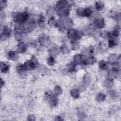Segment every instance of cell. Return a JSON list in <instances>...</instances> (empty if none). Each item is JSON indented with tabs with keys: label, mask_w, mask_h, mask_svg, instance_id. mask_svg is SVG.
Listing matches in <instances>:
<instances>
[{
	"label": "cell",
	"mask_w": 121,
	"mask_h": 121,
	"mask_svg": "<svg viewBox=\"0 0 121 121\" xmlns=\"http://www.w3.org/2000/svg\"><path fill=\"white\" fill-rule=\"evenodd\" d=\"M70 7V5L66 0L58 1L55 5L57 14L61 17H65L69 15Z\"/></svg>",
	"instance_id": "cell-1"
},
{
	"label": "cell",
	"mask_w": 121,
	"mask_h": 121,
	"mask_svg": "<svg viewBox=\"0 0 121 121\" xmlns=\"http://www.w3.org/2000/svg\"><path fill=\"white\" fill-rule=\"evenodd\" d=\"M109 33H108L106 31H103L101 32V35L102 37H103L104 38H108V36H109Z\"/></svg>",
	"instance_id": "cell-34"
},
{
	"label": "cell",
	"mask_w": 121,
	"mask_h": 121,
	"mask_svg": "<svg viewBox=\"0 0 121 121\" xmlns=\"http://www.w3.org/2000/svg\"><path fill=\"white\" fill-rule=\"evenodd\" d=\"M26 68L27 70H31L36 68L38 65V62L36 59L33 57L31 60H27L25 64Z\"/></svg>",
	"instance_id": "cell-5"
},
{
	"label": "cell",
	"mask_w": 121,
	"mask_h": 121,
	"mask_svg": "<svg viewBox=\"0 0 121 121\" xmlns=\"http://www.w3.org/2000/svg\"><path fill=\"white\" fill-rule=\"evenodd\" d=\"M68 37L71 40H77L79 39L82 35V34L78 31L73 29H69L68 30L67 33Z\"/></svg>",
	"instance_id": "cell-3"
},
{
	"label": "cell",
	"mask_w": 121,
	"mask_h": 121,
	"mask_svg": "<svg viewBox=\"0 0 121 121\" xmlns=\"http://www.w3.org/2000/svg\"><path fill=\"white\" fill-rule=\"evenodd\" d=\"M35 117L34 115L33 114H31V115H29L28 116V121H35Z\"/></svg>",
	"instance_id": "cell-37"
},
{
	"label": "cell",
	"mask_w": 121,
	"mask_h": 121,
	"mask_svg": "<svg viewBox=\"0 0 121 121\" xmlns=\"http://www.w3.org/2000/svg\"><path fill=\"white\" fill-rule=\"evenodd\" d=\"M76 13H77V14L79 16L89 17L92 14V11L91 9L89 8H86V9L79 8L77 9L76 11Z\"/></svg>",
	"instance_id": "cell-4"
},
{
	"label": "cell",
	"mask_w": 121,
	"mask_h": 121,
	"mask_svg": "<svg viewBox=\"0 0 121 121\" xmlns=\"http://www.w3.org/2000/svg\"><path fill=\"white\" fill-rule=\"evenodd\" d=\"M60 51L64 53H69V48H68V47L66 45H63L60 48Z\"/></svg>",
	"instance_id": "cell-29"
},
{
	"label": "cell",
	"mask_w": 121,
	"mask_h": 121,
	"mask_svg": "<svg viewBox=\"0 0 121 121\" xmlns=\"http://www.w3.org/2000/svg\"><path fill=\"white\" fill-rule=\"evenodd\" d=\"M78 118H82V119H84V118H86V116L84 113H83L82 112H79L78 113Z\"/></svg>",
	"instance_id": "cell-36"
},
{
	"label": "cell",
	"mask_w": 121,
	"mask_h": 121,
	"mask_svg": "<svg viewBox=\"0 0 121 121\" xmlns=\"http://www.w3.org/2000/svg\"><path fill=\"white\" fill-rule=\"evenodd\" d=\"M35 27V23L34 21H31L26 26V28H25V29L26 31L30 32L31 31H33Z\"/></svg>",
	"instance_id": "cell-17"
},
{
	"label": "cell",
	"mask_w": 121,
	"mask_h": 121,
	"mask_svg": "<svg viewBox=\"0 0 121 121\" xmlns=\"http://www.w3.org/2000/svg\"><path fill=\"white\" fill-rule=\"evenodd\" d=\"M62 22L64 29L69 28L73 25V21L70 18H64V20H62Z\"/></svg>",
	"instance_id": "cell-11"
},
{
	"label": "cell",
	"mask_w": 121,
	"mask_h": 121,
	"mask_svg": "<svg viewBox=\"0 0 121 121\" xmlns=\"http://www.w3.org/2000/svg\"><path fill=\"white\" fill-rule=\"evenodd\" d=\"M119 69H115L112 68V69L108 72L109 78L113 79L114 78L117 77Z\"/></svg>",
	"instance_id": "cell-14"
},
{
	"label": "cell",
	"mask_w": 121,
	"mask_h": 121,
	"mask_svg": "<svg viewBox=\"0 0 121 121\" xmlns=\"http://www.w3.org/2000/svg\"><path fill=\"white\" fill-rule=\"evenodd\" d=\"M74 62L76 64L81 65V55L76 54L74 57Z\"/></svg>",
	"instance_id": "cell-22"
},
{
	"label": "cell",
	"mask_w": 121,
	"mask_h": 121,
	"mask_svg": "<svg viewBox=\"0 0 121 121\" xmlns=\"http://www.w3.org/2000/svg\"><path fill=\"white\" fill-rule=\"evenodd\" d=\"M84 82L85 83H88L90 80V75L88 73H86L83 78Z\"/></svg>",
	"instance_id": "cell-32"
},
{
	"label": "cell",
	"mask_w": 121,
	"mask_h": 121,
	"mask_svg": "<svg viewBox=\"0 0 121 121\" xmlns=\"http://www.w3.org/2000/svg\"><path fill=\"white\" fill-rule=\"evenodd\" d=\"M48 101H49L51 106H52V107H54L57 105L58 99L57 97L55 95H54L52 94V95L50 97V98L49 99Z\"/></svg>",
	"instance_id": "cell-13"
},
{
	"label": "cell",
	"mask_w": 121,
	"mask_h": 121,
	"mask_svg": "<svg viewBox=\"0 0 121 121\" xmlns=\"http://www.w3.org/2000/svg\"><path fill=\"white\" fill-rule=\"evenodd\" d=\"M94 25L98 28H102L105 25L104 20L102 17H98L95 19Z\"/></svg>",
	"instance_id": "cell-7"
},
{
	"label": "cell",
	"mask_w": 121,
	"mask_h": 121,
	"mask_svg": "<svg viewBox=\"0 0 121 121\" xmlns=\"http://www.w3.org/2000/svg\"><path fill=\"white\" fill-rule=\"evenodd\" d=\"M12 17L15 22L22 24L28 20L29 15L27 12H24L23 13H15L14 15H12Z\"/></svg>",
	"instance_id": "cell-2"
},
{
	"label": "cell",
	"mask_w": 121,
	"mask_h": 121,
	"mask_svg": "<svg viewBox=\"0 0 121 121\" xmlns=\"http://www.w3.org/2000/svg\"><path fill=\"white\" fill-rule=\"evenodd\" d=\"M48 24L50 26H53V25H54L55 24V18L53 17H52L48 20Z\"/></svg>",
	"instance_id": "cell-31"
},
{
	"label": "cell",
	"mask_w": 121,
	"mask_h": 121,
	"mask_svg": "<svg viewBox=\"0 0 121 121\" xmlns=\"http://www.w3.org/2000/svg\"><path fill=\"white\" fill-rule=\"evenodd\" d=\"M47 62L49 65L50 66H53L55 63V60L53 57L52 56H50L47 60Z\"/></svg>",
	"instance_id": "cell-28"
},
{
	"label": "cell",
	"mask_w": 121,
	"mask_h": 121,
	"mask_svg": "<svg viewBox=\"0 0 121 121\" xmlns=\"http://www.w3.org/2000/svg\"><path fill=\"white\" fill-rule=\"evenodd\" d=\"M9 65L5 62H0V70L3 73H6L9 71Z\"/></svg>",
	"instance_id": "cell-15"
},
{
	"label": "cell",
	"mask_w": 121,
	"mask_h": 121,
	"mask_svg": "<svg viewBox=\"0 0 121 121\" xmlns=\"http://www.w3.org/2000/svg\"><path fill=\"white\" fill-rule=\"evenodd\" d=\"M4 85V81H3L2 79L1 78V79H0V87H1L2 86Z\"/></svg>",
	"instance_id": "cell-39"
},
{
	"label": "cell",
	"mask_w": 121,
	"mask_h": 121,
	"mask_svg": "<svg viewBox=\"0 0 121 121\" xmlns=\"http://www.w3.org/2000/svg\"><path fill=\"white\" fill-rule=\"evenodd\" d=\"M106 97V95L103 93H99L96 96V99L99 102L103 101Z\"/></svg>",
	"instance_id": "cell-25"
},
{
	"label": "cell",
	"mask_w": 121,
	"mask_h": 121,
	"mask_svg": "<svg viewBox=\"0 0 121 121\" xmlns=\"http://www.w3.org/2000/svg\"><path fill=\"white\" fill-rule=\"evenodd\" d=\"M17 70L20 74L24 73L27 70L24 64H18L17 66Z\"/></svg>",
	"instance_id": "cell-16"
},
{
	"label": "cell",
	"mask_w": 121,
	"mask_h": 121,
	"mask_svg": "<svg viewBox=\"0 0 121 121\" xmlns=\"http://www.w3.org/2000/svg\"><path fill=\"white\" fill-rule=\"evenodd\" d=\"M27 47L26 44L23 42H19L17 45V52L18 53H22L26 51Z\"/></svg>",
	"instance_id": "cell-10"
},
{
	"label": "cell",
	"mask_w": 121,
	"mask_h": 121,
	"mask_svg": "<svg viewBox=\"0 0 121 121\" xmlns=\"http://www.w3.org/2000/svg\"><path fill=\"white\" fill-rule=\"evenodd\" d=\"M18 52L15 51H9L7 54L8 58L13 61L17 60L18 58Z\"/></svg>",
	"instance_id": "cell-9"
},
{
	"label": "cell",
	"mask_w": 121,
	"mask_h": 121,
	"mask_svg": "<svg viewBox=\"0 0 121 121\" xmlns=\"http://www.w3.org/2000/svg\"><path fill=\"white\" fill-rule=\"evenodd\" d=\"M7 5V1L0 0V10H1Z\"/></svg>",
	"instance_id": "cell-35"
},
{
	"label": "cell",
	"mask_w": 121,
	"mask_h": 121,
	"mask_svg": "<svg viewBox=\"0 0 121 121\" xmlns=\"http://www.w3.org/2000/svg\"><path fill=\"white\" fill-rule=\"evenodd\" d=\"M117 59H118V58L115 54H112L109 56V57L108 59V61L109 62V63H111V64H112L114 62H117L116 60H117Z\"/></svg>",
	"instance_id": "cell-23"
},
{
	"label": "cell",
	"mask_w": 121,
	"mask_h": 121,
	"mask_svg": "<svg viewBox=\"0 0 121 121\" xmlns=\"http://www.w3.org/2000/svg\"><path fill=\"white\" fill-rule=\"evenodd\" d=\"M54 93L56 95H60L62 93V89L60 86H57L54 88Z\"/></svg>",
	"instance_id": "cell-27"
},
{
	"label": "cell",
	"mask_w": 121,
	"mask_h": 121,
	"mask_svg": "<svg viewBox=\"0 0 121 121\" xmlns=\"http://www.w3.org/2000/svg\"><path fill=\"white\" fill-rule=\"evenodd\" d=\"M11 32H12L11 30L9 28L7 27V26H5V27H4L2 31L0 37L1 38H8L10 36Z\"/></svg>",
	"instance_id": "cell-8"
},
{
	"label": "cell",
	"mask_w": 121,
	"mask_h": 121,
	"mask_svg": "<svg viewBox=\"0 0 121 121\" xmlns=\"http://www.w3.org/2000/svg\"><path fill=\"white\" fill-rule=\"evenodd\" d=\"M55 121H63V119L62 118V117L60 116H58L56 117L55 120Z\"/></svg>",
	"instance_id": "cell-38"
},
{
	"label": "cell",
	"mask_w": 121,
	"mask_h": 121,
	"mask_svg": "<svg viewBox=\"0 0 121 121\" xmlns=\"http://www.w3.org/2000/svg\"><path fill=\"white\" fill-rule=\"evenodd\" d=\"M70 94L74 98H78L79 96V91L77 88H74L70 91Z\"/></svg>",
	"instance_id": "cell-19"
},
{
	"label": "cell",
	"mask_w": 121,
	"mask_h": 121,
	"mask_svg": "<svg viewBox=\"0 0 121 121\" xmlns=\"http://www.w3.org/2000/svg\"><path fill=\"white\" fill-rule=\"evenodd\" d=\"M52 93L51 92L47 91L44 94V99L45 100L48 101L49 100V99L50 98V97L52 96Z\"/></svg>",
	"instance_id": "cell-30"
},
{
	"label": "cell",
	"mask_w": 121,
	"mask_h": 121,
	"mask_svg": "<svg viewBox=\"0 0 121 121\" xmlns=\"http://www.w3.org/2000/svg\"><path fill=\"white\" fill-rule=\"evenodd\" d=\"M95 7L97 10H101L102 9H103L104 7V5L102 2H101L100 1H97L95 3Z\"/></svg>",
	"instance_id": "cell-26"
},
{
	"label": "cell",
	"mask_w": 121,
	"mask_h": 121,
	"mask_svg": "<svg viewBox=\"0 0 121 121\" xmlns=\"http://www.w3.org/2000/svg\"><path fill=\"white\" fill-rule=\"evenodd\" d=\"M39 42L41 45L46 47H49L51 44L49 37L45 34H42L40 36L39 38Z\"/></svg>",
	"instance_id": "cell-6"
},
{
	"label": "cell",
	"mask_w": 121,
	"mask_h": 121,
	"mask_svg": "<svg viewBox=\"0 0 121 121\" xmlns=\"http://www.w3.org/2000/svg\"><path fill=\"white\" fill-rule=\"evenodd\" d=\"M76 64L74 62H72L69 64H68L67 69H68V71H69L70 72H73L76 68Z\"/></svg>",
	"instance_id": "cell-21"
},
{
	"label": "cell",
	"mask_w": 121,
	"mask_h": 121,
	"mask_svg": "<svg viewBox=\"0 0 121 121\" xmlns=\"http://www.w3.org/2000/svg\"><path fill=\"white\" fill-rule=\"evenodd\" d=\"M45 17L43 15H41L38 21V23L39 26L41 27H43L45 26Z\"/></svg>",
	"instance_id": "cell-20"
},
{
	"label": "cell",
	"mask_w": 121,
	"mask_h": 121,
	"mask_svg": "<svg viewBox=\"0 0 121 121\" xmlns=\"http://www.w3.org/2000/svg\"><path fill=\"white\" fill-rule=\"evenodd\" d=\"M112 83H113L112 79L108 78V79H107L106 80L105 85L107 86H108V87H111V86H112Z\"/></svg>",
	"instance_id": "cell-33"
},
{
	"label": "cell",
	"mask_w": 121,
	"mask_h": 121,
	"mask_svg": "<svg viewBox=\"0 0 121 121\" xmlns=\"http://www.w3.org/2000/svg\"><path fill=\"white\" fill-rule=\"evenodd\" d=\"M59 53V48L58 46H53L49 50V54L50 56H55Z\"/></svg>",
	"instance_id": "cell-12"
},
{
	"label": "cell",
	"mask_w": 121,
	"mask_h": 121,
	"mask_svg": "<svg viewBox=\"0 0 121 121\" xmlns=\"http://www.w3.org/2000/svg\"><path fill=\"white\" fill-rule=\"evenodd\" d=\"M99 67L101 69L105 70L108 68L109 65L107 62L104 60H101L99 63Z\"/></svg>",
	"instance_id": "cell-18"
},
{
	"label": "cell",
	"mask_w": 121,
	"mask_h": 121,
	"mask_svg": "<svg viewBox=\"0 0 121 121\" xmlns=\"http://www.w3.org/2000/svg\"><path fill=\"white\" fill-rule=\"evenodd\" d=\"M71 44L73 50H78L79 47V45L77 40H71Z\"/></svg>",
	"instance_id": "cell-24"
}]
</instances>
